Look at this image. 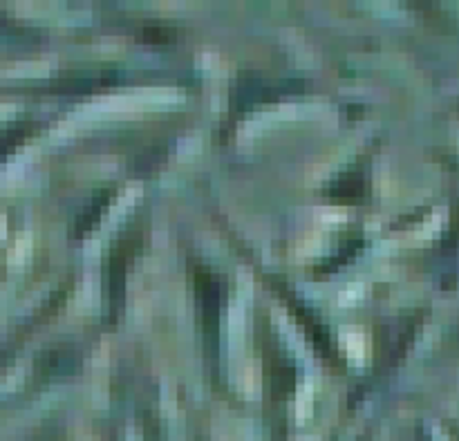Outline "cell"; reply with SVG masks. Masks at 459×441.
I'll return each instance as SVG.
<instances>
[{
	"mask_svg": "<svg viewBox=\"0 0 459 441\" xmlns=\"http://www.w3.org/2000/svg\"><path fill=\"white\" fill-rule=\"evenodd\" d=\"M345 343H348L350 357H352L354 350H357V361H361V359H363V336L361 334H350Z\"/></svg>",
	"mask_w": 459,
	"mask_h": 441,
	"instance_id": "1",
	"label": "cell"
}]
</instances>
